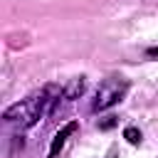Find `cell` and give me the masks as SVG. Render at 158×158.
<instances>
[{
  "label": "cell",
  "mask_w": 158,
  "mask_h": 158,
  "mask_svg": "<svg viewBox=\"0 0 158 158\" xmlns=\"http://www.w3.org/2000/svg\"><path fill=\"white\" fill-rule=\"evenodd\" d=\"M126 91H128V81H126V79H106V81L99 84L91 109H94V111H106V109L116 106V104L126 96Z\"/></svg>",
  "instance_id": "cell-2"
},
{
  "label": "cell",
  "mask_w": 158,
  "mask_h": 158,
  "mask_svg": "<svg viewBox=\"0 0 158 158\" xmlns=\"http://www.w3.org/2000/svg\"><path fill=\"white\" fill-rule=\"evenodd\" d=\"M59 96H62V89L54 86V84H47V86H42L40 91L30 94L27 99L7 106V109L2 111V118H5L7 123H20V128H30V126H35V123L52 109V104L59 101Z\"/></svg>",
  "instance_id": "cell-1"
},
{
  "label": "cell",
  "mask_w": 158,
  "mask_h": 158,
  "mask_svg": "<svg viewBox=\"0 0 158 158\" xmlns=\"http://www.w3.org/2000/svg\"><path fill=\"white\" fill-rule=\"evenodd\" d=\"M114 123H116V121H114V116H106V118H104V121H101L99 126H101V128H111Z\"/></svg>",
  "instance_id": "cell-6"
},
{
  "label": "cell",
  "mask_w": 158,
  "mask_h": 158,
  "mask_svg": "<svg viewBox=\"0 0 158 158\" xmlns=\"http://www.w3.org/2000/svg\"><path fill=\"white\" fill-rule=\"evenodd\" d=\"M123 138H126L128 143L138 146V143H141V131H138L136 126H128V128H123Z\"/></svg>",
  "instance_id": "cell-5"
},
{
  "label": "cell",
  "mask_w": 158,
  "mask_h": 158,
  "mask_svg": "<svg viewBox=\"0 0 158 158\" xmlns=\"http://www.w3.org/2000/svg\"><path fill=\"white\" fill-rule=\"evenodd\" d=\"M146 54H148V57H158V47H151Z\"/></svg>",
  "instance_id": "cell-7"
},
{
  "label": "cell",
  "mask_w": 158,
  "mask_h": 158,
  "mask_svg": "<svg viewBox=\"0 0 158 158\" xmlns=\"http://www.w3.org/2000/svg\"><path fill=\"white\" fill-rule=\"evenodd\" d=\"M84 86H86V81H84V77H77V79H72L64 89H62V99L64 101H74V99H79L81 94H84Z\"/></svg>",
  "instance_id": "cell-4"
},
{
  "label": "cell",
  "mask_w": 158,
  "mask_h": 158,
  "mask_svg": "<svg viewBox=\"0 0 158 158\" xmlns=\"http://www.w3.org/2000/svg\"><path fill=\"white\" fill-rule=\"evenodd\" d=\"M77 128H79V123L77 121H69V123H64L57 133H54V138H52V143H49V158H57L59 156V151L64 148V143H67V138L72 136V133H77Z\"/></svg>",
  "instance_id": "cell-3"
}]
</instances>
